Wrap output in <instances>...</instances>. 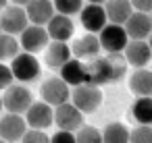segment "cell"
I'll return each mask as SVG.
<instances>
[{"label":"cell","instance_id":"obj_1","mask_svg":"<svg viewBox=\"0 0 152 143\" xmlns=\"http://www.w3.org/2000/svg\"><path fill=\"white\" fill-rule=\"evenodd\" d=\"M125 73H127V60L121 54L96 56L86 62V83H92L98 87L121 81Z\"/></svg>","mask_w":152,"mask_h":143},{"label":"cell","instance_id":"obj_2","mask_svg":"<svg viewBox=\"0 0 152 143\" xmlns=\"http://www.w3.org/2000/svg\"><path fill=\"white\" fill-rule=\"evenodd\" d=\"M71 104L81 112V114H92L100 108L102 104V89L92 83H81L73 87L71 93Z\"/></svg>","mask_w":152,"mask_h":143},{"label":"cell","instance_id":"obj_3","mask_svg":"<svg viewBox=\"0 0 152 143\" xmlns=\"http://www.w3.org/2000/svg\"><path fill=\"white\" fill-rule=\"evenodd\" d=\"M11 71H13L15 81H19V83H31V81L40 79L42 66H40V60L36 58V54L19 52L11 60Z\"/></svg>","mask_w":152,"mask_h":143},{"label":"cell","instance_id":"obj_4","mask_svg":"<svg viewBox=\"0 0 152 143\" xmlns=\"http://www.w3.org/2000/svg\"><path fill=\"white\" fill-rule=\"evenodd\" d=\"M34 104V93L29 91V87L21 85V83H13L4 89L2 95V106L7 108V112L13 114H25L27 108Z\"/></svg>","mask_w":152,"mask_h":143},{"label":"cell","instance_id":"obj_5","mask_svg":"<svg viewBox=\"0 0 152 143\" xmlns=\"http://www.w3.org/2000/svg\"><path fill=\"white\" fill-rule=\"evenodd\" d=\"M98 42H100V48L106 50V54H121L129 42V35L123 25L106 23L98 31Z\"/></svg>","mask_w":152,"mask_h":143},{"label":"cell","instance_id":"obj_6","mask_svg":"<svg viewBox=\"0 0 152 143\" xmlns=\"http://www.w3.org/2000/svg\"><path fill=\"white\" fill-rule=\"evenodd\" d=\"M48 44H50V35H48V31H46L44 25H34V23H29V25L21 31L19 46H21L23 52L38 54V52L46 50Z\"/></svg>","mask_w":152,"mask_h":143},{"label":"cell","instance_id":"obj_7","mask_svg":"<svg viewBox=\"0 0 152 143\" xmlns=\"http://www.w3.org/2000/svg\"><path fill=\"white\" fill-rule=\"evenodd\" d=\"M0 25H2L4 33L11 35H21V31L29 25L25 6H17V4H9L4 11H0Z\"/></svg>","mask_w":152,"mask_h":143},{"label":"cell","instance_id":"obj_8","mask_svg":"<svg viewBox=\"0 0 152 143\" xmlns=\"http://www.w3.org/2000/svg\"><path fill=\"white\" fill-rule=\"evenodd\" d=\"M40 95H42V102L50 104L52 108L65 104L71 100V91H69V85L61 79V77H50L42 83L40 87Z\"/></svg>","mask_w":152,"mask_h":143},{"label":"cell","instance_id":"obj_9","mask_svg":"<svg viewBox=\"0 0 152 143\" xmlns=\"http://www.w3.org/2000/svg\"><path fill=\"white\" fill-rule=\"evenodd\" d=\"M25 131H27V122H25L23 114L7 112L0 118V139H4L9 143H17V141H21Z\"/></svg>","mask_w":152,"mask_h":143},{"label":"cell","instance_id":"obj_10","mask_svg":"<svg viewBox=\"0 0 152 143\" xmlns=\"http://www.w3.org/2000/svg\"><path fill=\"white\" fill-rule=\"evenodd\" d=\"M25 122H27L29 129L46 131L54 122V108L46 102H34L25 112Z\"/></svg>","mask_w":152,"mask_h":143},{"label":"cell","instance_id":"obj_11","mask_svg":"<svg viewBox=\"0 0 152 143\" xmlns=\"http://www.w3.org/2000/svg\"><path fill=\"white\" fill-rule=\"evenodd\" d=\"M54 122L61 131H71L75 133L81 124H83V114L71 104V102H65L61 106L54 108Z\"/></svg>","mask_w":152,"mask_h":143},{"label":"cell","instance_id":"obj_12","mask_svg":"<svg viewBox=\"0 0 152 143\" xmlns=\"http://www.w3.org/2000/svg\"><path fill=\"white\" fill-rule=\"evenodd\" d=\"M79 19H81L83 29H88L90 33H98V31L108 23L104 4H94V2H88V4L79 11Z\"/></svg>","mask_w":152,"mask_h":143},{"label":"cell","instance_id":"obj_13","mask_svg":"<svg viewBox=\"0 0 152 143\" xmlns=\"http://www.w3.org/2000/svg\"><path fill=\"white\" fill-rule=\"evenodd\" d=\"M129 40H148V35L152 33V17L150 13H140L133 11L131 17L123 23Z\"/></svg>","mask_w":152,"mask_h":143},{"label":"cell","instance_id":"obj_14","mask_svg":"<svg viewBox=\"0 0 152 143\" xmlns=\"http://www.w3.org/2000/svg\"><path fill=\"white\" fill-rule=\"evenodd\" d=\"M123 58L127 60V64L142 69V66H146L150 62L152 50H150V46H148L146 40H129L127 46H125V50H123Z\"/></svg>","mask_w":152,"mask_h":143},{"label":"cell","instance_id":"obj_15","mask_svg":"<svg viewBox=\"0 0 152 143\" xmlns=\"http://www.w3.org/2000/svg\"><path fill=\"white\" fill-rule=\"evenodd\" d=\"M46 31L52 42H69L75 33V25H73L71 17L54 13V17L46 23Z\"/></svg>","mask_w":152,"mask_h":143},{"label":"cell","instance_id":"obj_16","mask_svg":"<svg viewBox=\"0 0 152 143\" xmlns=\"http://www.w3.org/2000/svg\"><path fill=\"white\" fill-rule=\"evenodd\" d=\"M100 42H98V35L94 33H86L81 38H77L71 46V54L79 60H92L96 56H100Z\"/></svg>","mask_w":152,"mask_h":143},{"label":"cell","instance_id":"obj_17","mask_svg":"<svg viewBox=\"0 0 152 143\" xmlns=\"http://www.w3.org/2000/svg\"><path fill=\"white\" fill-rule=\"evenodd\" d=\"M25 13H27V19L29 23L34 25H44L54 17V4L50 2V0H29V2L25 4Z\"/></svg>","mask_w":152,"mask_h":143},{"label":"cell","instance_id":"obj_18","mask_svg":"<svg viewBox=\"0 0 152 143\" xmlns=\"http://www.w3.org/2000/svg\"><path fill=\"white\" fill-rule=\"evenodd\" d=\"M71 58V48L67 42H52L46 46V56L44 62L50 71H61V66Z\"/></svg>","mask_w":152,"mask_h":143},{"label":"cell","instance_id":"obj_19","mask_svg":"<svg viewBox=\"0 0 152 143\" xmlns=\"http://www.w3.org/2000/svg\"><path fill=\"white\" fill-rule=\"evenodd\" d=\"M58 77H61L69 87H77V85L86 83V64H83V60H79V58H69V60L61 66Z\"/></svg>","mask_w":152,"mask_h":143},{"label":"cell","instance_id":"obj_20","mask_svg":"<svg viewBox=\"0 0 152 143\" xmlns=\"http://www.w3.org/2000/svg\"><path fill=\"white\" fill-rule=\"evenodd\" d=\"M129 91L137 98L152 95V71L148 69H135L129 77Z\"/></svg>","mask_w":152,"mask_h":143},{"label":"cell","instance_id":"obj_21","mask_svg":"<svg viewBox=\"0 0 152 143\" xmlns=\"http://www.w3.org/2000/svg\"><path fill=\"white\" fill-rule=\"evenodd\" d=\"M104 11H106L108 23L123 25V23L131 17L133 6H131L129 0H106V2H104Z\"/></svg>","mask_w":152,"mask_h":143},{"label":"cell","instance_id":"obj_22","mask_svg":"<svg viewBox=\"0 0 152 143\" xmlns=\"http://www.w3.org/2000/svg\"><path fill=\"white\" fill-rule=\"evenodd\" d=\"M131 116L137 124H152V95L137 98L131 106Z\"/></svg>","mask_w":152,"mask_h":143},{"label":"cell","instance_id":"obj_23","mask_svg":"<svg viewBox=\"0 0 152 143\" xmlns=\"http://www.w3.org/2000/svg\"><path fill=\"white\" fill-rule=\"evenodd\" d=\"M102 143H129V129L123 122H108L102 131Z\"/></svg>","mask_w":152,"mask_h":143},{"label":"cell","instance_id":"obj_24","mask_svg":"<svg viewBox=\"0 0 152 143\" xmlns=\"http://www.w3.org/2000/svg\"><path fill=\"white\" fill-rule=\"evenodd\" d=\"M19 40L11 33H0V62H7V60H13L17 54H19Z\"/></svg>","mask_w":152,"mask_h":143},{"label":"cell","instance_id":"obj_25","mask_svg":"<svg viewBox=\"0 0 152 143\" xmlns=\"http://www.w3.org/2000/svg\"><path fill=\"white\" fill-rule=\"evenodd\" d=\"M75 133V143H102V133L92 124H81Z\"/></svg>","mask_w":152,"mask_h":143},{"label":"cell","instance_id":"obj_26","mask_svg":"<svg viewBox=\"0 0 152 143\" xmlns=\"http://www.w3.org/2000/svg\"><path fill=\"white\" fill-rule=\"evenodd\" d=\"M54 4V11L61 13V15H77L81 9H83V0H52Z\"/></svg>","mask_w":152,"mask_h":143},{"label":"cell","instance_id":"obj_27","mask_svg":"<svg viewBox=\"0 0 152 143\" xmlns=\"http://www.w3.org/2000/svg\"><path fill=\"white\" fill-rule=\"evenodd\" d=\"M129 143H152V124H137L129 131Z\"/></svg>","mask_w":152,"mask_h":143},{"label":"cell","instance_id":"obj_28","mask_svg":"<svg viewBox=\"0 0 152 143\" xmlns=\"http://www.w3.org/2000/svg\"><path fill=\"white\" fill-rule=\"evenodd\" d=\"M21 143H50V137L42 129H27L21 137Z\"/></svg>","mask_w":152,"mask_h":143},{"label":"cell","instance_id":"obj_29","mask_svg":"<svg viewBox=\"0 0 152 143\" xmlns=\"http://www.w3.org/2000/svg\"><path fill=\"white\" fill-rule=\"evenodd\" d=\"M13 83H15V77H13L11 66H7L4 62H0V89H7Z\"/></svg>","mask_w":152,"mask_h":143},{"label":"cell","instance_id":"obj_30","mask_svg":"<svg viewBox=\"0 0 152 143\" xmlns=\"http://www.w3.org/2000/svg\"><path fill=\"white\" fill-rule=\"evenodd\" d=\"M50 143H75V133L71 131H58L50 137Z\"/></svg>","mask_w":152,"mask_h":143},{"label":"cell","instance_id":"obj_31","mask_svg":"<svg viewBox=\"0 0 152 143\" xmlns=\"http://www.w3.org/2000/svg\"><path fill=\"white\" fill-rule=\"evenodd\" d=\"M133 11H140V13H152V0H129Z\"/></svg>","mask_w":152,"mask_h":143},{"label":"cell","instance_id":"obj_32","mask_svg":"<svg viewBox=\"0 0 152 143\" xmlns=\"http://www.w3.org/2000/svg\"><path fill=\"white\" fill-rule=\"evenodd\" d=\"M9 2H11V4H17V6H25L29 0H9Z\"/></svg>","mask_w":152,"mask_h":143},{"label":"cell","instance_id":"obj_33","mask_svg":"<svg viewBox=\"0 0 152 143\" xmlns=\"http://www.w3.org/2000/svg\"><path fill=\"white\" fill-rule=\"evenodd\" d=\"M9 6V0H0V11H4Z\"/></svg>","mask_w":152,"mask_h":143},{"label":"cell","instance_id":"obj_34","mask_svg":"<svg viewBox=\"0 0 152 143\" xmlns=\"http://www.w3.org/2000/svg\"><path fill=\"white\" fill-rule=\"evenodd\" d=\"M88 2H94V4H104L106 0H88Z\"/></svg>","mask_w":152,"mask_h":143},{"label":"cell","instance_id":"obj_35","mask_svg":"<svg viewBox=\"0 0 152 143\" xmlns=\"http://www.w3.org/2000/svg\"><path fill=\"white\" fill-rule=\"evenodd\" d=\"M148 46H150V50H152V33L148 35Z\"/></svg>","mask_w":152,"mask_h":143},{"label":"cell","instance_id":"obj_36","mask_svg":"<svg viewBox=\"0 0 152 143\" xmlns=\"http://www.w3.org/2000/svg\"><path fill=\"white\" fill-rule=\"evenodd\" d=\"M0 110H2V95H0Z\"/></svg>","mask_w":152,"mask_h":143},{"label":"cell","instance_id":"obj_37","mask_svg":"<svg viewBox=\"0 0 152 143\" xmlns=\"http://www.w3.org/2000/svg\"><path fill=\"white\" fill-rule=\"evenodd\" d=\"M0 143H9V141H4V139H0Z\"/></svg>","mask_w":152,"mask_h":143},{"label":"cell","instance_id":"obj_38","mask_svg":"<svg viewBox=\"0 0 152 143\" xmlns=\"http://www.w3.org/2000/svg\"><path fill=\"white\" fill-rule=\"evenodd\" d=\"M0 33H2V25H0Z\"/></svg>","mask_w":152,"mask_h":143}]
</instances>
